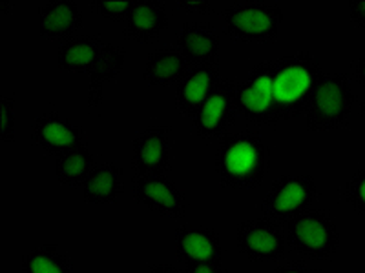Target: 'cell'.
Instances as JSON below:
<instances>
[{"mask_svg": "<svg viewBox=\"0 0 365 273\" xmlns=\"http://www.w3.org/2000/svg\"><path fill=\"white\" fill-rule=\"evenodd\" d=\"M0 141L11 144L15 141V102L11 97H0Z\"/></svg>", "mask_w": 365, "mask_h": 273, "instance_id": "obj_26", "label": "cell"}, {"mask_svg": "<svg viewBox=\"0 0 365 273\" xmlns=\"http://www.w3.org/2000/svg\"><path fill=\"white\" fill-rule=\"evenodd\" d=\"M93 162H96V157L84 144L68 149L55 161V173H57L58 182H63L68 188L83 186L88 175L96 168Z\"/></svg>", "mask_w": 365, "mask_h": 273, "instance_id": "obj_22", "label": "cell"}, {"mask_svg": "<svg viewBox=\"0 0 365 273\" xmlns=\"http://www.w3.org/2000/svg\"><path fill=\"white\" fill-rule=\"evenodd\" d=\"M353 77L361 87H365V53L356 60L353 68Z\"/></svg>", "mask_w": 365, "mask_h": 273, "instance_id": "obj_31", "label": "cell"}, {"mask_svg": "<svg viewBox=\"0 0 365 273\" xmlns=\"http://www.w3.org/2000/svg\"><path fill=\"white\" fill-rule=\"evenodd\" d=\"M318 188L312 175H282L262 203V211L274 223H289L307 211L314 203Z\"/></svg>", "mask_w": 365, "mask_h": 273, "instance_id": "obj_7", "label": "cell"}, {"mask_svg": "<svg viewBox=\"0 0 365 273\" xmlns=\"http://www.w3.org/2000/svg\"><path fill=\"white\" fill-rule=\"evenodd\" d=\"M168 28V13L161 0H133V6L125 22L126 41L137 44H152Z\"/></svg>", "mask_w": 365, "mask_h": 273, "instance_id": "obj_16", "label": "cell"}, {"mask_svg": "<svg viewBox=\"0 0 365 273\" xmlns=\"http://www.w3.org/2000/svg\"><path fill=\"white\" fill-rule=\"evenodd\" d=\"M133 197L141 206L172 220H181L187 215V199L174 181L166 175H135L132 181Z\"/></svg>", "mask_w": 365, "mask_h": 273, "instance_id": "obj_10", "label": "cell"}, {"mask_svg": "<svg viewBox=\"0 0 365 273\" xmlns=\"http://www.w3.org/2000/svg\"><path fill=\"white\" fill-rule=\"evenodd\" d=\"M126 51L123 46L112 44V42H104L103 53L99 60L90 71V90H88V108L97 109L103 104V90L104 84L110 80L117 79L125 68Z\"/></svg>", "mask_w": 365, "mask_h": 273, "instance_id": "obj_21", "label": "cell"}, {"mask_svg": "<svg viewBox=\"0 0 365 273\" xmlns=\"http://www.w3.org/2000/svg\"><path fill=\"white\" fill-rule=\"evenodd\" d=\"M349 15H351V21L358 26V28L365 29V0H353V2H347Z\"/></svg>", "mask_w": 365, "mask_h": 273, "instance_id": "obj_27", "label": "cell"}, {"mask_svg": "<svg viewBox=\"0 0 365 273\" xmlns=\"http://www.w3.org/2000/svg\"><path fill=\"white\" fill-rule=\"evenodd\" d=\"M358 97L351 90L349 73H324L305 112V128L311 133L332 132L347 124Z\"/></svg>", "mask_w": 365, "mask_h": 273, "instance_id": "obj_3", "label": "cell"}, {"mask_svg": "<svg viewBox=\"0 0 365 273\" xmlns=\"http://www.w3.org/2000/svg\"><path fill=\"white\" fill-rule=\"evenodd\" d=\"M178 6L185 11H197V13H212L214 11V6H212L210 0H181L178 2Z\"/></svg>", "mask_w": 365, "mask_h": 273, "instance_id": "obj_28", "label": "cell"}, {"mask_svg": "<svg viewBox=\"0 0 365 273\" xmlns=\"http://www.w3.org/2000/svg\"><path fill=\"white\" fill-rule=\"evenodd\" d=\"M236 245L243 257L252 262H274L287 253V235L278 223L256 217L237 224Z\"/></svg>", "mask_w": 365, "mask_h": 273, "instance_id": "obj_8", "label": "cell"}, {"mask_svg": "<svg viewBox=\"0 0 365 273\" xmlns=\"http://www.w3.org/2000/svg\"><path fill=\"white\" fill-rule=\"evenodd\" d=\"M236 91L237 82L232 79H221L207 102L194 115V135L200 139H217L227 135L236 124Z\"/></svg>", "mask_w": 365, "mask_h": 273, "instance_id": "obj_9", "label": "cell"}, {"mask_svg": "<svg viewBox=\"0 0 365 273\" xmlns=\"http://www.w3.org/2000/svg\"><path fill=\"white\" fill-rule=\"evenodd\" d=\"M123 193V168L117 162H103L96 166L83 184V199L96 206L113 204Z\"/></svg>", "mask_w": 365, "mask_h": 273, "instance_id": "obj_20", "label": "cell"}, {"mask_svg": "<svg viewBox=\"0 0 365 273\" xmlns=\"http://www.w3.org/2000/svg\"><path fill=\"white\" fill-rule=\"evenodd\" d=\"M0 9H2V15H9V9H11V4L9 2H0Z\"/></svg>", "mask_w": 365, "mask_h": 273, "instance_id": "obj_33", "label": "cell"}, {"mask_svg": "<svg viewBox=\"0 0 365 273\" xmlns=\"http://www.w3.org/2000/svg\"><path fill=\"white\" fill-rule=\"evenodd\" d=\"M225 33L237 42L269 44L278 38L283 9L274 2H232L221 13Z\"/></svg>", "mask_w": 365, "mask_h": 273, "instance_id": "obj_5", "label": "cell"}, {"mask_svg": "<svg viewBox=\"0 0 365 273\" xmlns=\"http://www.w3.org/2000/svg\"><path fill=\"white\" fill-rule=\"evenodd\" d=\"M170 126L152 124L132 142V168L139 177L165 175L170 170Z\"/></svg>", "mask_w": 365, "mask_h": 273, "instance_id": "obj_11", "label": "cell"}, {"mask_svg": "<svg viewBox=\"0 0 365 273\" xmlns=\"http://www.w3.org/2000/svg\"><path fill=\"white\" fill-rule=\"evenodd\" d=\"M175 48L190 68L217 64L221 51L216 28L210 22L201 21L185 22L179 28L175 35Z\"/></svg>", "mask_w": 365, "mask_h": 273, "instance_id": "obj_13", "label": "cell"}, {"mask_svg": "<svg viewBox=\"0 0 365 273\" xmlns=\"http://www.w3.org/2000/svg\"><path fill=\"white\" fill-rule=\"evenodd\" d=\"M344 199L356 213L365 215V168L354 171V175L345 182Z\"/></svg>", "mask_w": 365, "mask_h": 273, "instance_id": "obj_25", "label": "cell"}, {"mask_svg": "<svg viewBox=\"0 0 365 273\" xmlns=\"http://www.w3.org/2000/svg\"><path fill=\"white\" fill-rule=\"evenodd\" d=\"M220 80V64L190 68L175 86V108L181 115L194 117L214 93Z\"/></svg>", "mask_w": 365, "mask_h": 273, "instance_id": "obj_15", "label": "cell"}, {"mask_svg": "<svg viewBox=\"0 0 365 273\" xmlns=\"http://www.w3.org/2000/svg\"><path fill=\"white\" fill-rule=\"evenodd\" d=\"M104 42L96 35H77L61 44L57 51L58 70L64 73H88L99 60Z\"/></svg>", "mask_w": 365, "mask_h": 273, "instance_id": "obj_19", "label": "cell"}, {"mask_svg": "<svg viewBox=\"0 0 365 273\" xmlns=\"http://www.w3.org/2000/svg\"><path fill=\"white\" fill-rule=\"evenodd\" d=\"M31 139L46 154L58 157L68 149L83 144L84 129L58 112H46L35 119Z\"/></svg>", "mask_w": 365, "mask_h": 273, "instance_id": "obj_12", "label": "cell"}, {"mask_svg": "<svg viewBox=\"0 0 365 273\" xmlns=\"http://www.w3.org/2000/svg\"><path fill=\"white\" fill-rule=\"evenodd\" d=\"M272 90L279 120L305 115L312 93L322 79V66L311 51H298L289 57L270 60Z\"/></svg>", "mask_w": 365, "mask_h": 273, "instance_id": "obj_2", "label": "cell"}, {"mask_svg": "<svg viewBox=\"0 0 365 273\" xmlns=\"http://www.w3.org/2000/svg\"><path fill=\"white\" fill-rule=\"evenodd\" d=\"M272 154L262 136L250 129L228 132L220 139L214 168L230 190H257L270 170Z\"/></svg>", "mask_w": 365, "mask_h": 273, "instance_id": "obj_1", "label": "cell"}, {"mask_svg": "<svg viewBox=\"0 0 365 273\" xmlns=\"http://www.w3.org/2000/svg\"><path fill=\"white\" fill-rule=\"evenodd\" d=\"M237 115L254 126H274L279 122L274 100L272 71L269 63H259L250 70L245 82H237Z\"/></svg>", "mask_w": 365, "mask_h": 273, "instance_id": "obj_6", "label": "cell"}, {"mask_svg": "<svg viewBox=\"0 0 365 273\" xmlns=\"http://www.w3.org/2000/svg\"><path fill=\"white\" fill-rule=\"evenodd\" d=\"M188 70L190 66L178 48L165 46L146 57L141 77L150 87H168L174 84L178 86Z\"/></svg>", "mask_w": 365, "mask_h": 273, "instance_id": "obj_18", "label": "cell"}, {"mask_svg": "<svg viewBox=\"0 0 365 273\" xmlns=\"http://www.w3.org/2000/svg\"><path fill=\"white\" fill-rule=\"evenodd\" d=\"M22 273H73L70 257L57 245H44L22 255Z\"/></svg>", "mask_w": 365, "mask_h": 273, "instance_id": "obj_23", "label": "cell"}, {"mask_svg": "<svg viewBox=\"0 0 365 273\" xmlns=\"http://www.w3.org/2000/svg\"><path fill=\"white\" fill-rule=\"evenodd\" d=\"M148 273H185V269H178L175 266L165 262H154L148 266Z\"/></svg>", "mask_w": 365, "mask_h": 273, "instance_id": "obj_32", "label": "cell"}, {"mask_svg": "<svg viewBox=\"0 0 365 273\" xmlns=\"http://www.w3.org/2000/svg\"><path fill=\"white\" fill-rule=\"evenodd\" d=\"M185 273H227L221 264H185Z\"/></svg>", "mask_w": 365, "mask_h": 273, "instance_id": "obj_30", "label": "cell"}, {"mask_svg": "<svg viewBox=\"0 0 365 273\" xmlns=\"http://www.w3.org/2000/svg\"><path fill=\"white\" fill-rule=\"evenodd\" d=\"M272 273H322V272L314 268H309V266H305L303 262H285V264H279Z\"/></svg>", "mask_w": 365, "mask_h": 273, "instance_id": "obj_29", "label": "cell"}, {"mask_svg": "<svg viewBox=\"0 0 365 273\" xmlns=\"http://www.w3.org/2000/svg\"><path fill=\"white\" fill-rule=\"evenodd\" d=\"M83 26V11L75 0H48L38 8V33L50 41L71 38Z\"/></svg>", "mask_w": 365, "mask_h": 273, "instance_id": "obj_17", "label": "cell"}, {"mask_svg": "<svg viewBox=\"0 0 365 273\" xmlns=\"http://www.w3.org/2000/svg\"><path fill=\"white\" fill-rule=\"evenodd\" d=\"M175 255L182 264H221L223 246L212 228L182 226L175 232Z\"/></svg>", "mask_w": 365, "mask_h": 273, "instance_id": "obj_14", "label": "cell"}, {"mask_svg": "<svg viewBox=\"0 0 365 273\" xmlns=\"http://www.w3.org/2000/svg\"><path fill=\"white\" fill-rule=\"evenodd\" d=\"M133 0H91V11L110 22H126Z\"/></svg>", "mask_w": 365, "mask_h": 273, "instance_id": "obj_24", "label": "cell"}, {"mask_svg": "<svg viewBox=\"0 0 365 273\" xmlns=\"http://www.w3.org/2000/svg\"><path fill=\"white\" fill-rule=\"evenodd\" d=\"M287 245L312 261L331 259L340 250V230L329 211L309 208L287 223Z\"/></svg>", "mask_w": 365, "mask_h": 273, "instance_id": "obj_4", "label": "cell"}, {"mask_svg": "<svg viewBox=\"0 0 365 273\" xmlns=\"http://www.w3.org/2000/svg\"><path fill=\"white\" fill-rule=\"evenodd\" d=\"M360 115H361V119L365 120V99L361 100V104H360Z\"/></svg>", "mask_w": 365, "mask_h": 273, "instance_id": "obj_34", "label": "cell"}]
</instances>
